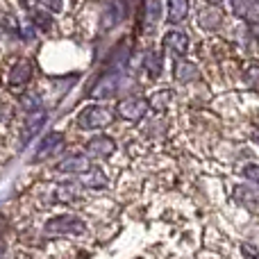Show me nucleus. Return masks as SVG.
<instances>
[{"label":"nucleus","instance_id":"obj_13","mask_svg":"<svg viewBox=\"0 0 259 259\" xmlns=\"http://www.w3.org/2000/svg\"><path fill=\"white\" fill-rule=\"evenodd\" d=\"M27 14H30L32 25H36L39 30L48 32L50 27H53V12H50V9L34 7V5H30V7H27Z\"/></svg>","mask_w":259,"mask_h":259},{"label":"nucleus","instance_id":"obj_9","mask_svg":"<svg viewBox=\"0 0 259 259\" xmlns=\"http://www.w3.org/2000/svg\"><path fill=\"white\" fill-rule=\"evenodd\" d=\"M30 77H32V64L21 59V62H16L12 66V71H9V87H12L14 91L23 89V87L30 82Z\"/></svg>","mask_w":259,"mask_h":259},{"label":"nucleus","instance_id":"obj_7","mask_svg":"<svg viewBox=\"0 0 259 259\" xmlns=\"http://www.w3.org/2000/svg\"><path fill=\"white\" fill-rule=\"evenodd\" d=\"M121 80L123 77L118 75L116 71H112L109 75H105L103 80L98 82V84L94 87V91H91V96L94 98H98V100H103V98H109V96H114L118 91V87H121Z\"/></svg>","mask_w":259,"mask_h":259},{"label":"nucleus","instance_id":"obj_1","mask_svg":"<svg viewBox=\"0 0 259 259\" xmlns=\"http://www.w3.org/2000/svg\"><path fill=\"white\" fill-rule=\"evenodd\" d=\"M87 230L84 221L77 219L73 214H62V216H55L46 223V232L55 234V237H73V234H82Z\"/></svg>","mask_w":259,"mask_h":259},{"label":"nucleus","instance_id":"obj_18","mask_svg":"<svg viewBox=\"0 0 259 259\" xmlns=\"http://www.w3.org/2000/svg\"><path fill=\"white\" fill-rule=\"evenodd\" d=\"M143 68L150 73V77H157L161 73V55L155 53V50L146 53V57H143Z\"/></svg>","mask_w":259,"mask_h":259},{"label":"nucleus","instance_id":"obj_22","mask_svg":"<svg viewBox=\"0 0 259 259\" xmlns=\"http://www.w3.org/2000/svg\"><path fill=\"white\" fill-rule=\"evenodd\" d=\"M21 105H23V109H27V112H36V109H41V98L36 94H30L21 100Z\"/></svg>","mask_w":259,"mask_h":259},{"label":"nucleus","instance_id":"obj_8","mask_svg":"<svg viewBox=\"0 0 259 259\" xmlns=\"http://www.w3.org/2000/svg\"><path fill=\"white\" fill-rule=\"evenodd\" d=\"M164 48L168 53H173L175 57H184L189 53V36L180 30H170L168 34L164 36Z\"/></svg>","mask_w":259,"mask_h":259},{"label":"nucleus","instance_id":"obj_10","mask_svg":"<svg viewBox=\"0 0 259 259\" xmlns=\"http://www.w3.org/2000/svg\"><path fill=\"white\" fill-rule=\"evenodd\" d=\"M89 168H91V161L87 155H71L57 164L59 173H73V175H84Z\"/></svg>","mask_w":259,"mask_h":259},{"label":"nucleus","instance_id":"obj_14","mask_svg":"<svg viewBox=\"0 0 259 259\" xmlns=\"http://www.w3.org/2000/svg\"><path fill=\"white\" fill-rule=\"evenodd\" d=\"M173 75H175V80H178V82H191V80H196V77H198V68H196V64H191V62H187V59L178 57L175 68H173Z\"/></svg>","mask_w":259,"mask_h":259},{"label":"nucleus","instance_id":"obj_6","mask_svg":"<svg viewBox=\"0 0 259 259\" xmlns=\"http://www.w3.org/2000/svg\"><path fill=\"white\" fill-rule=\"evenodd\" d=\"M234 200L248 211H257L259 214V189L255 184L250 187H237L234 189Z\"/></svg>","mask_w":259,"mask_h":259},{"label":"nucleus","instance_id":"obj_15","mask_svg":"<svg viewBox=\"0 0 259 259\" xmlns=\"http://www.w3.org/2000/svg\"><path fill=\"white\" fill-rule=\"evenodd\" d=\"M189 16V0H168V21L182 23Z\"/></svg>","mask_w":259,"mask_h":259},{"label":"nucleus","instance_id":"obj_12","mask_svg":"<svg viewBox=\"0 0 259 259\" xmlns=\"http://www.w3.org/2000/svg\"><path fill=\"white\" fill-rule=\"evenodd\" d=\"M46 123V112L44 109H36V112H30V116L25 118V125H23V143H27L32 137H36L41 127Z\"/></svg>","mask_w":259,"mask_h":259},{"label":"nucleus","instance_id":"obj_20","mask_svg":"<svg viewBox=\"0 0 259 259\" xmlns=\"http://www.w3.org/2000/svg\"><path fill=\"white\" fill-rule=\"evenodd\" d=\"M168 100H170V91H157L148 105H150V109H155V112H164Z\"/></svg>","mask_w":259,"mask_h":259},{"label":"nucleus","instance_id":"obj_19","mask_svg":"<svg viewBox=\"0 0 259 259\" xmlns=\"http://www.w3.org/2000/svg\"><path fill=\"white\" fill-rule=\"evenodd\" d=\"M157 18H159V0H148V5H146V27L148 30H152Z\"/></svg>","mask_w":259,"mask_h":259},{"label":"nucleus","instance_id":"obj_28","mask_svg":"<svg viewBox=\"0 0 259 259\" xmlns=\"http://www.w3.org/2000/svg\"><path fill=\"white\" fill-rule=\"evenodd\" d=\"M257 137H259V132H257Z\"/></svg>","mask_w":259,"mask_h":259},{"label":"nucleus","instance_id":"obj_23","mask_svg":"<svg viewBox=\"0 0 259 259\" xmlns=\"http://www.w3.org/2000/svg\"><path fill=\"white\" fill-rule=\"evenodd\" d=\"M243 175H246L248 182L255 184V187L259 189V166H255V164H248L246 168H243Z\"/></svg>","mask_w":259,"mask_h":259},{"label":"nucleus","instance_id":"obj_27","mask_svg":"<svg viewBox=\"0 0 259 259\" xmlns=\"http://www.w3.org/2000/svg\"><path fill=\"white\" fill-rule=\"evenodd\" d=\"M207 3H209V5H221L223 0H207Z\"/></svg>","mask_w":259,"mask_h":259},{"label":"nucleus","instance_id":"obj_25","mask_svg":"<svg viewBox=\"0 0 259 259\" xmlns=\"http://www.w3.org/2000/svg\"><path fill=\"white\" fill-rule=\"evenodd\" d=\"M241 250H243V257L246 259H259V250L257 248H252V246H248V243H243Z\"/></svg>","mask_w":259,"mask_h":259},{"label":"nucleus","instance_id":"obj_26","mask_svg":"<svg viewBox=\"0 0 259 259\" xmlns=\"http://www.w3.org/2000/svg\"><path fill=\"white\" fill-rule=\"evenodd\" d=\"M5 23H7V25H12V16H5ZM9 32H21V27L18 25H14V27H7Z\"/></svg>","mask_w":259,"mask_h":259},{"label":"nucleus","instance_id":"obj_11","mask_svg":"<svg viewBox=\"0 0 259 259\" xmlns=\"http://www.w3.org/2000/svg\"><path fill=\"white\" fill-rule=\"evenodd\" d=\"M62 146H64V137L59 132L46 134V137L39 141V146H36V157L34 159H46V157L55 155V150H59Z\"/></svg>","mask_w":259,"mask_h":259},{"label":"nucleus","instance_id":"obj_21","mask_svg":"<svg viewBox=\"0 0 259 259\" xmlns=\"http://www.w3.org/2000/svg\"><path fill=\"white\" fill-rule=\"evenodd\" d=\"M243 80H246L250 87L259 89V62H250V64H248L246 71H243Z\"/></svg>","mask_w":259,"mask_h":259},{"label":"nucleus","instance_id":"obj_16","mask_svg":"<svg viewBox=\"0 0 259 259\" xmlns=\"http://www.w3.org/2000/svg\"><path fill=\"white\" fill-rule=\"evenodd\" d=\"M221 21H223V16H221L219 9H202V12L198 14V23H200L205 30H216V27L221 25Z\"/></svg>","mask_w":259,"mask_h":259},{"label":"nucleus","instance_id":"obj_5","mask_svg":"<svg viewBox=\"0 0 259 259\" xmlns=\"http://www.w3.org/2000/svg\"><path fill=\"white\" fill-rule=\"evenodd\" d=\"M234 16L243 18L246 23H259V0H230Z\"/></svg>","mask_w":259,"mask_h":259},{"label":"nucleus","instance_id":"obj_24","mask_svg":"<svg viewBox=\"0 0 259 259\" xmlns=\"http://www.w3.org/2000/svg\"><path fill=\"white\" fill-rule=\"evenodd\" d=\"M39 3L46 5L50 12H62L64 9V0H39Z\"/></svg>","mask_w":259,"mask_h":259},{"label":"nucleus","instance_id":"obj_17","mask_svg":"<svg viewBox=\"0 0 259 259\" xmlns=\"http://www.w3.org/2000/svg\"><path fill=\"white\" fill-rule=\"evenodd\" d=\"M82 182H84V187H89V189H103L105 184H107V178H105V173L100 168H89L84 175H82Z\"/></svg>","mask_w":259,"mask_h":259},{"label":"nucleus","instance_id":"obj_2","mask_svg":"<svg viewBox=\"0 0 259 259\" xmlns=\"http://www.w3.org/2000/svg\"><path fill=\"white\" fill-rule=\"evenodd\" d=\"M114 112L107 107H100V105H91V107L82 109L80 116H77V127L82 130H103L112 123Z\"/></svg>","mask_w":259,"mask_h":259},{"label":"nucleus","instance_id":"obj_3","mask_svg":"<svg viewBox=\"0 0 259 259\" xmlns=\"http://www.w3.org/2000/svg\"><path fill=\"white\" fill-rule=\"evenodd\" d=\"M148 107H150V105H148L143 98H125V100H121V103H118L116 114L123 118V121L137 123V121H141V118L146 116V109Z\"/></svg>","mask_w":259,"mask_h":259},{"label":"nucleus","instance_id":"obj_4","mask_svg":"<svg viewBox=\"0 0 259 259\" xmlns=\"http://www.w3.org/2000/svg\"><path fill=\"white\" fill-rule=\"evenodd\" d=\"M114 150H116V141L112 137H105V134L89 139L84 146V152L89 157H109L114 155Z\"/></svg>","mask_w":259,"mask_h":259}]
</instances>
